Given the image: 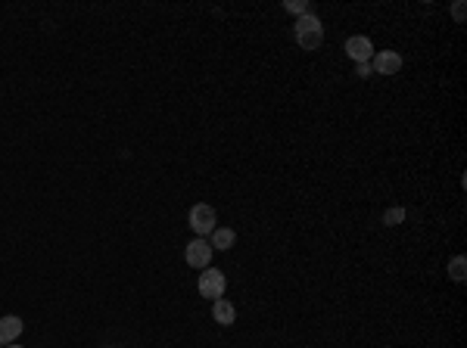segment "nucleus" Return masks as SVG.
Returning a JSON list of instances; mask_svg holds the SVG:
<instances>
[{
  "instance_id": "obj_1",
  "label": "nucleus",
  "mask_w": 467,
  "mask_h": 348,
  "mask_svg": "<svg viewBox=\"0 0 467 348\" xmlns=\"http://www.w3.org/2000/svg\"><path fill=\"white\" fill-rule=\"evenodd\" d=\"M296 41H299L302 50H318L324 41V25L318 16H299V22H296Z\"/></svg>"
},
{
  "instance_id": "obj_2",
  "label": "nucleus",
  "mask_w": 467,
  "mask_h": 348,
  "mask_svg": "<svg viewBox=\"0 0 467 348\" xmlns=\"http://www.w3.org/2000/svg\"><path fill=\"white\" fill-rule=\"evenodd\" d=\"M187 224H190L193 233L206 240V236L215 231V224H218L215 209H212V205H206V202H197V205L190 209V215H187Z\"/></svg>"
},
{
  "instance_id": "obj_3",
  "label": "nucleus",
  "mask_w": 467,
  "mask_h": 348,
  "mask_svg": "<svg viewBox=\"0 0 467 348\" xmlns=\"http://www.w3.org/2000/svg\"><path fill=\"white\" fill-rule=\"evenodd\" d=\"M224 289H228V277L221 271H215V267H206V271L200 274V296L202 298H221Z\"/></svg>"
},
{
  "instance_id": "obj_4",
  "label": "nucleus",
  "mask_w": 467,
  "mask_h": 348,
  "mask_svg": "<svg viewBox=\"0 0 467 348\" xmlns=\"http://www.w3.org/2000/svg\"><path fill=\"white\" fill-rule=\"evenodd\" d=\"M212 246H209V240H202V236H197L193 243H187V252H184V258H187V265L190 267H197V271H202V267H209V261H212Z\"/></svg>"
},
{
  "instance_id": "obj_5",
  "label": "nucleus",
  "mask_w": 467,
  "mask_h": 348,
  "mask_svg": "<svg viewBox=\"0 0 467 348\" xmlns=\"http://www.w3.org/2000/svg\"><path fill=\"white\" fill-rule=\"evenodd\" d=\"M346 53H349V59H355V62H368L374 59V44H371V37H364V35H352L346 41Z\"/></svg>"
},
{
  "instance_id": "obj_6",
  "label": "nucleus",
  "mask_w": 467,
  "mask_h": 348,
  "mask_svg": "<svg viewBox=\"0 0 467 348\" xmlns=\"http://www.w3.org/2000/svg\"><path fill=\"white\" fill-rule=\"evenodd\" d=\"M374 69H377V75H399L402 57L396 50H380L377 57H374Z\"/></svg>"
},
{
  "instance_id": "obj_7",
  "label": "nucleus",
  "mask_w": 467,
  "mask_h": 348,
  "mask_svg": "<svg viewBox=\"0 0 467 348\" xmlns=\"http://www.w3.org/2000/svg\"><path fill=\"white\" fill-rule=\"evenodd\" d=\"M22 330H25V323H22V318H16V314L0 318V345H13L22 336Z\"/></svg>"
},
{
  "instance_id": "obj_8",
  "label": "nucleus",
  "mask_w": 467,
  "mask_h": 348,
  "mask_svg": "<svg viewBox=\"0 0 467 348\" xmlns=\"http://www.w3.org/2000/svg\"><path fill=\"white\" fill-rule=\"evenodd\" d=\"M212 318H215V323H221V327H231V323L237 320V308H233L228 298H215L212 302Z\"/></svg>"
},
{
  "instance_id": "obj_9",
  "label": "nucleus",
  "mask_w": 467,
  "mask_h": 348,
  "mask_svg": "<svg viewBox=\"0 0 467 348\" xmlns=\"http://www.w3.org/2000/svg\"><path fill=\"white\" fill-rule=\"evenodd\" d=\"M233 243H237V233L231 231V227H215L212 233H209V246L212 249H221V252H228Z\"/></svg>"
},
{
  "instance_id": "obj_10",
  "label": "nucleus",
  "mask_w": 467,
  "mask_h": 348,
  "mask_svg": "<svg viewBox=\"0 0 467 348\" xmlns=\"http://www.w3.org/2000/svg\"><path fill=\"white\" fill-rule=\"evenodd\" d=\"M464 267H467L464 255H455V258L449 261V277H451L455 283H461V280H464Z\"/></svg>"
},
{
  "instance_id": "obj_11",
  "label": "nucleus",
  "mask_w": 467,
  "mask_h": 348,
  "mask_svg": "<svg viewBox=\"0 0 467 348\" xmlns=\"http://www.w3.org/2000/svg\"><path fill=\"white\" fill-rule=\"evenodd\" d=\"M287 10H290V13H296V16H309L311 13V6L306 4V0H287Z\"/></svg>"
},
{
  "instance_id": "obj_12",
  "label": "nucleus",
  "mask_w": 467,
  "mask_h": 348,
  "mask_svg": "<svg viewBox=\"0 0 467 348\" xmlns=\"http://www.w3.org/2000/svg\"><path fill=\"white\" fill-rule=\"evenodd\" d=\"M402 218H405V209H389L386 215H384V224H389V227H393V224H399Z\"/></svg>"
},
{
  "instance_id": "obj_13",
  "label": "nucleus",
  "mask_w": 467,
  "mask_h": 348,
  "mask_svg": "<svg viewBox=\"0 0 467 348\" xmlns=\"http://www.w3.org/2000/svg\"><path fill=\"white\" fill-rule=\"evenodd\" d=\"M358 75H362V78H371V62H358Z\"/></svg>"
},
{
  "instance_id": "obj_14",
  "label": "nucleus",
  "mask_w": 467,
  "mask_h": 348,
  "mask_svg": "<svg viewBox=\"0 0 467 348\" xmlns=\"http://www.w3.org/2000/svg\"><path fill=\"white\" fill-rule=\"evenodd\" d=\"M451 16L461 22V19H464V4H455V6H451Z\"/></svg>"
},
{
  "instance_id": "obj_15",
  "label": "nucleus",
  "mask_w": 467,
  "mask_h": 348,
  "mask_svg": "<svg viewBox=\"0 0 467 348\" xmlns=\"http://www.w3.org/2000/svg\"><path fill=\"white\" fill-rule=\"evenodd\" d=\"M10 348H22V345H16V342H13V345H10Z\"/></svg>"
}]
</instances>
